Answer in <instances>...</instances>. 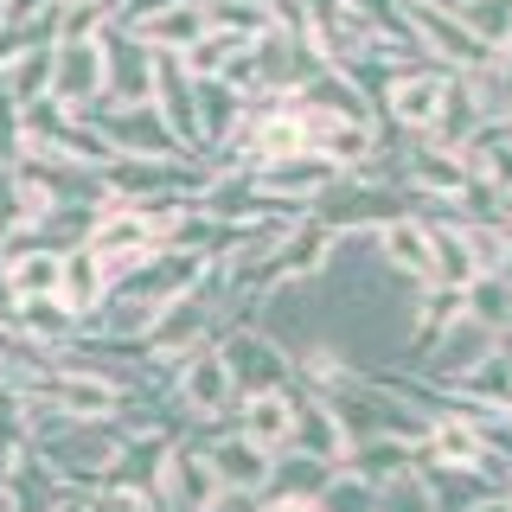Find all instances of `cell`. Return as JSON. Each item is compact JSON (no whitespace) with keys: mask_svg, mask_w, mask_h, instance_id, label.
<instances>
[{"mask_svg":"<svg viewBox=\"0 0 512 512\" xmlns=\"http://www.w3.org/2000/svg\"><path fill=\"white\" fill-rule=\"evenodd\" d=\"M109 64H103V32L96 39H52V90L64 103H84L103 90Z\"/></svg>","mask_w":512,"mask_h":512,"instance_id":"obj_1","label":"cell"},{"mask_svg":"<svg viewBox=\"0 0 512 512\" xmlns=\"http://www.w3.org/2000/svg\"><path fill=\"white\" fill-rule=\"evenodd\" d=\"M205 26H212V7H205V0H180V7L148 13V20L135 26V39L148 45V52H160V58H180V52H192V45L205 39Z\"/></svg>","mask_w":512,"mask_h":512,"instance_id":"obj_2","label":"cell"},{"mask_svg":"<svg viewBox=\"0 0 512 512\" xmlns=\"http://www.w3.org/2000/svg\"><path fill=\"white\" fill-rule=\"evenodd\" d=\"M448 90H455L448 77H429V71H416V64H410V77L397 84V116L416 122V128H429L448 109Z\"/></svg>","mask_w":512,"mask_h":512,"instance_id":"obj_3","label":"cell"},{"mask_svg":"<svg viewBox=\"0 0 512 512\" xmlns=\"http://www.w3.org/2000/svg\"><path fill=\"white\" fill-rule=\"evenodd\" d=\"M64 0H0V20L7 26H26V20H52Z\"/></svg>","mask_w":512,"mask_h":512,"instance_id":"obj_4","label":"cell"},{"mask_svg":"<svg viewBox=\"0 0 512 512\" xmlns=\"http://www.w3.org/2000/svg\"><path fill=\"white\" fill-rule=\"evenodd\" d=\"M13 282H20V288H52L58 263H52V256H26V263H13Z\"/></svg>","mask_w":512,"mask_h":512,"instance_id":"obj_5","label":"cell"},{"mask_svg":"<svg viewBox=\"0 0 512 512\" xmlns=\"http://www.w3.org/2000/svg\"><path fill=\"white\" fill-rule=\"evenodd\" d=\"M103 7H116V0H103Z\"/></svg>","mask_w":512,"mask_h":512,"instance_id":"obj_6","label":"cell"}]
</instances>
